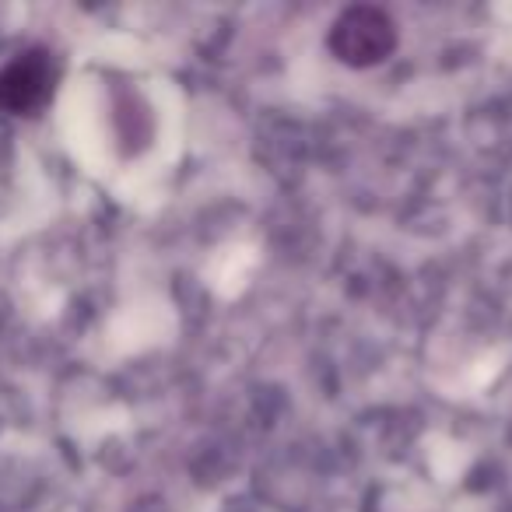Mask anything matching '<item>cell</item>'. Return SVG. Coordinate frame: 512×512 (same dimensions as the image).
Instances as JSON below:
<instances>
[{
    "label": "cell",
    "mask_w": 512,
    "mask_h": 512,
    "mask_svg": "<svg viewBox=\"0 0 512 512\" xmlns=\"http://www.w3.org/2000/svg\"><path fill=\"white\" fill-rule=\"evenodd\" d=\"M53 67L43 53H22L18 60L0 67V109L29 113L50 95Z\"/></svg>",
    "instance_id": "obj_2"
},
{
    "label": "cell",
    "mask_w": 512,
    "mask_h": 512,
    "mask_svg": "<svg viewBox=\"0 0 512 512\" xmlns=\"http://www.w3.org/2000/svg\"><path fill=\"white\" fill-rule=\"evenodd\" d=\"M397 43L393 22L376 8H351L337 18L334 32H330V50L344 60V64H379Z\"/></svg>",
    "instance_id": "obj_1"
}]
</instances>
